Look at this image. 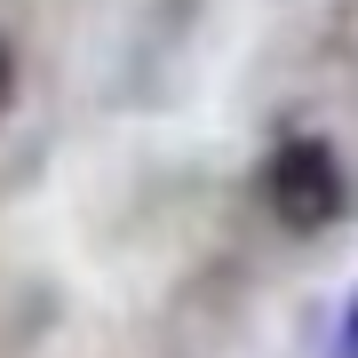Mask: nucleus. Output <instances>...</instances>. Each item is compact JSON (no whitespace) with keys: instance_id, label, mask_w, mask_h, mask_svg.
<instances>
[{"instance_id":"1","label":"nucleus","mask_w":358,"mask_h":358,"mask_svg":"<svg viewBox=\"0 0 358 358\" xmlns=\"http://www.w3.org/2000/svg\"><path fill=\"white\" fill-rule=\"evenodd\" d=\"M263 207H271L287 231H327V223H343V207H350V167H343V152H334L327 136H287V143H271V159H263Z\"/></svg>"},{"instance_id":"2","label":"nucleus","mask_w":358,"mask_h":358,"mask_svg":"<svg viewBox=\"0 0 358 358\" xmlns=\"http://www.w3.org/2000/svg\"><path fill=\"white\" fill-rule=\"evenodd\" d=\"M334 358H358V294L343 303V319H334Z\"/></svg>"},{"instance_id":"3","label":"nucleus","mask_w":358,"mask_h":358,"mask_svg":"<svg viewBox=\"0 0 358 358\" xmlns=\"http://www.w3.org/2000/svg\"><path fill=\"white\" fill-rule=\"evenodd\" d=\"M8 103H16V40L0 32V120H8Z\"/></svg>"}]
</instances>
